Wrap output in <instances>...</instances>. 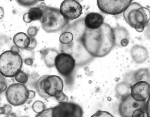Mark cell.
Segmentation results:
<instances>
[{
    "label": "cell",
    "instance_id": "cell-42",
    "mask_svg": "<svg viewBox=\"0 0 150 117\" xmlns=\"http://www.w3.org/2000/svg\"></svg>",
    "mask_w": 150,
    "mask_h": 117
},
{
    "label": "cell",
    "instance_id": "cell-1",
    "mask_svg": "<svg viewBox=\"0 0 150 117\" xmlns=\"http://www.w3.org/2000/svg\"><path fill=\"white\" fill-rule=\"evenodd\" d=\"M81 41L93 57H103L108 55L115 46L113 29L107 23L103 24L96 29L86 28Z\"/></svg>",
    "mask_w": 150,
    "mask_h": 117
},
{
    "label": "cell",
    "instance_id": "cell-41",
    "mask_svg": "<svg viewBox=\"0 0 150 117\" xmlns=\"http://www.w3.org/2000/svg\"><path fill=\"white\" fill-rule=\"evenodd\" d=\"M5 117H17L16 115L14 113H10L8 115H6Z\"/></svg>",
    "mask_w": 150,
    "mask_h": 117
},
{
    "label": "cell",
    "instance_id": "cell-30",
    "mask_svg": "<svg viewBox=\"0 0 150 117\" xmlns=\"http://www.w3.org/2000/svg\"><path fill=\"white\" fill-rule=\"evenodd\" d=\"M36 117H52V108L46 109L40 114H38Z\"/></svg>",
    "mask_w": 150,
    "mask_h": 117
},
{
    "label": "cell",
    "instance_id": "cell-3",
    "mask_svg": "<svg viewBox=\"0 0 150 117\" xmlns=\"http://www.w3.org/2000/svg\"><path fill=\"white\" fill-rule=\"evenodd\" d=\"M23 62L19 53L6 51L0 55V73L5 77H14L21 70Z\"/></svg>",
    "mask_w": 150,
    "mask_h": 117
},
{
    "label": "cell",
    "instance_id": "cell-27",
    "mask_svg": "<svg viewBox=\"0 0 150 117\" xmlns=\"http://www.w3.org/2000/svg\"><path fill=\"white\" fill-rule=\"evenodd\" d=\"M7 81L5 79V76L0 73V92H4L7 90Z\"/></svg>",
    "mask_w": 150,
    "mask_h": 117
},
{
    "label": "cell",
    "instance_id": "cell-29",
    "mask_svg": "<svg viewBox=\"0 0 150 117\" xmlns=\"http://www.w3.org/2000/svg\"><path fill=\"white\" fill-rule=\"evenodd\" d=\"M91 117H114L109 112L102 111H98Z\"/></svg>",
    "mask_w": 150,
    "mask_h": 117
},
{
    "label": "cell",
    "instance_id": "cell-25",
    "mask_svg": "<svg viewBox=\"0 0 150 117\" xmlns=\"http://www.w3.org/2000/svg\"><path fill=\"white\" fill-rule=\"evenodd\" d=\"M15 79L19 83L25 84L28 81V76L25 72L21 70L15 76Z\"/></svg>",
    "mask_w": 150,
    "mask_h": 117
},
{
    "label": "cell",
    "instance_id": "cell-28",
    "mask_svg": "<svg viewBox=\"0 0 150 117\" xmlns=\"http://www.w3.org/2000/svg\"><path fill=\"white\" fill-rule=\"evenodd\" d=\"M39 31V29L36 26H31L27 30V34L30 37L36 36Z\"/></svg>",
    "mask_w": 150,
    "mask_h": 117
},
{
    "label": "cell",
    "instance_id": "cell-16",
    "mask_svg": "<svg viewBox=\"0 0 150 117\" xmlns=\"http://www.w3.org/2000/svg\"><path fill=\"white\" fill-rule=\"evenodd\" d=\"M104 18L100 13L91 12L84 18L86 27L90 29H96L99 28L104 23Z\"/></svg>",
    "mask_w": 150,
    "mask_h": 117
},
{
    "label": "cell",
    "instance_id": "cell-15",
    "mask_svg": "<svg viewBox=\"0 0 150 117\" xmlns=\"http://www.w3.org/2000/svg\"><path fill=\"white\" fill-rule=\"evenodd\" d=\"M113 29L115 46L120 48L125 47L129 42V34L127 30L120 25H117Z\"/></svg>",
    "mask_w": 150,
    "mask_h": 117
},
{
    "label": "cell",
    "instance_id": "cell-5",
    "mask_svg": "<svg viewBox=\"0 0 150 117\" xmlns=\"http://www.w3.org/2000/svg\"><path fill=\"white\" fill-rule=\"evenodd\" d=\"M123 17L127 23L133 28L137 24L146 25L150 20V11L140 4L132 2L123 12Z\"/></svg>",
    "mask_w": 150,
    "mask_h": 117
},
{
    "label": "cell",
    "instance_id": "cell-32",
    "mask_svg": "<svg viewBox=\"0 0 150 117\" xmlns=\"http://www.w3.org/2000/svg\"><path fill=\"white\" fill-rule=\"evenodd\" d=\"M54 97H55L58 101L61 102H63V101H65L66 99H67V96L63 93V91L57 94V95Z\"/></svg>",
    "mask_w": 150,
    "mask_h": 117
},
{
    "label": "cell",
    "instance_id": "cell-20",
    "mask_svg": "<svg viewBox=\"0 0 150 117\" xmlns=\"http://www.w3.org/2000/svg\"><path fill=\"white\" fill-rule=\"evenodd\" d=\"M136 82L144 81L149 83L150 82V73L147 69H141L137 70L134 76Z\"/></svg>",
    "mask_w": 150,
    "mask_h": 117
},
{
    "label": "cell",
    "instance_id": "cell-36",
    "mask_svg": "<svg viewBox=\"0 0 150 117\" xmlns=\"http://www.w3.org/2000/svg\"><path fill=\"white\" fill-rule=\"evenodd\" d=\"M36 95V93L35 91L32 90H28L27 93V96L28 99H33L34 98Z\"/></svg>",
    "mask_w": 150,
    "mask_h": 117
},
{
    "label": "cell",
    "instance_id": "cell-10",
    "mask_svg": "<svg viewBox=\"0 0 150 117\" xmlns=\"http://www.w3.org/2000/svg\"><path fill=\"white\" fill-rule=\"evenodd\" d=\"M76 66V62L73 57L67 53H61L55 59V67L63 76H68L71 74Z\"/></svg>",
    "mask_w": 150,
    "mask_h": 117
},
{
    "label": "cell",
    "instance_id": "cell-35",
    "mask_svg": "<svg viewBox=\"0 0 150 117\" xmlns=\"http://www.w3.org/2000/svg\"><path fill=\"white\" fill-rule=\"evenodd\" d=\"M3 107L4 108V110H5L4 115H7L11 113V110H12V108H11V106L8 104H5Z\"/></svg>",
    "mask_w": 150,
    "mask_h": 117
},
{
    "label": "cell",
    "instance_id": "cell-8",
    "mask_svg": "<svg viewBox=\"0 0 150 117\" xmlns=\"http://www.w3.org/2000/svg\"><path fill=\"white\" fill-rule=\"evenodd\" d=\"M81 107L74 103L62 102L52 108V117H82Z\"/></svg>",
    "mask_w": 150,
    "mask_h": 117
},
{
    "label": "cell",
    "instance_id": "cell-19",
    "mask_svg": "<svg viewBox=\"0 0 150 117\" xmlns=\"http://www.w3.org/2000/svg\"><path fill=\"white\" fill-rule=\"evenodd\" d=\"M13 42L19 49H27L30 43V37L23 32H19L14 36Z\"/></svg>",
    "mask_w": 150,
    "mask_h": 117
},
{
    "label": "cell",
    "instance_id": "cell-38",
    "mask_svg": "<svg viewBox=\"0 0 150 117\" xmlns=\"http://www.w3.org/2000/svg\"><path fill=\"white\" fill-rule=\"evenodd\" d=\"M11 51L13 52L16 53H19V52H20V50H19V48L18 47H17L16 46H12L11 49Z\"/></svg>",
    "mask_w": 150,
    "mask_h": 117
},
{
    "label": "cell",
    "instance_id": "cell-24",
    "mask_svg": "<svg viewBox=\"0 0 150 117\" xmlns=\"http://www.w3.org/2000/svg\"><path fill=\"white\" fill-rule=\"evenodd\" d=\"M32 109L35 113L39 114L44 111L46 109L45 105L43 102L37 101L33 103Z\"/></svg>",
    "mask_w": 150,
    "mask_h": 117
},
{
    "label": "cell",
    "instance_id": "cell-43",
    "mask_svg": "<svg viewBox=\"0 0 150 117\" xmlns=\"http://www.w3.org/2000/svg\"><path fill=\"white\" fill-rule=\"evenodd\" d=\"M0 93H1V92H0Z\"/></svg>",
    "mask_w": 150,
    "mask_h": 117
},
{
    "label": "cell",
    "instance_id": "cell-40",
    "mask_svg": "<svg viewBox=\"0 0 150 117\" xmlns=\"http://www.w3.org/2000/svg\"><path fill=\"white\" fill-rule=\"evenodd\" d=\"M5 110L3 107H0V114L1 115H4Z\"/></svg>",
    "mask_w": 150,
    "mask_h": 117
},
{
    "label": "cell",
    "instance_id": "cell-6",
    "mask_svg": "<svg viewBox=\"0 0 150 117\" xmlns=\"http://www.w3.org/2000/svg\"><path fill=\"white\" fill-rule=\"evenodd\" d=\"M27 88L24 84L13 83L7 88L6 97L8 102L13 106H17L24 104L28 100Z\"/></svg>",
    "mask_w": 150,
    "mask_h": 117
},
{
    "label": "cell",
    "instance_id": "cell-4",
    "mask_svg": "<svg viewBox=\"0 0 150 117\" xmlns=\"http://www.w3.org/2000/svg\"><path fill=\"white\" fill-rule=\"evenodd\" d=\"M60 49L61 53L72 56L77 67L85 66L94 59L86 50L81 40H74L69 44H61Z\"/></svg>",
    "mask_w": 150,
    "mask_h": 117
},
{
    "label": "cell",
    "instance_id": "cell-37",
    "mask_svg": "<svg viewBox=\"0 0 150 117\" xmlns=\"http://www.w3.org/2000/svg\"><path fill=\"white\" fill-rule=\"evenodd\" d=\"M25 64L27 66H32L33 63V60L32 58H28L24 60Z\"/></svg>",
    "mask_w": 150,
    "mask_h": 117
},
{
    "label": "cell",
    "instance_id": "cell-2",
    "mask_svg": "<svg viewBox=\"0 0 150 117\" xmlns=\"http://www.w3.org/2000/svg\"><path fill=\"white\" fill-rule=\"evenodd\" d=\"M43 16L40 20L42 28L47 33H54L65 28L69 20L63 16L60 9L46 6L42 8Z\"/></svg>",
    "mask_w": 150,
    "mask_h": 117
},
{
    "label": "cell",
    "instance_id": "cell-7",
    "mask_svg": "<svg viewBox=\"0 0 150 117\" xmlns=\"http://www.w3.org/2000/svg\"><path fill=\"white\" fill-rule=\"evenodd\" d=\"M147 101L138 102L130 94L123 97L119 107V112L122 117H132L133 113L140 109H146Z\"/></svg>",
    "mask_w": 150,
    "mask_h": 117
},
{
    "label": "cell",
    "instance_id": "cell-21",
    "mask_svg": "<svg viewBox=\"0 0 150 117\" xmlns=\"http://www.w3.org/2000/svg\"><path fill=\"white\" fill-rule=\"evenodd\" d=\"M27 15L31 22L41 20L43 16V10L40 7H33L31 8Z\"/></svg>",
    "mask_w": 150,
    "mask_h": 117
},
{
    "label": "cell",
    "instance_id": "cell-34",
    "mask_svg": "<svg viewBox=\"0 0 150 117\" xmlns=\"http://www.w3.org/2000/svg\"><path fill=\"white\" fill-rule=\"evenodd\" d=\"M146 114H147V117H150V95L147 101Z\"/></svg>",
    "mask_w": 150,
    "mask_h": 117
},
{
    "label": "cell",
    "instance_id": "cell-17",
    "mask_svg": "<svg viewBox=\"0 0 150 117\" xmlns=\"http://www.w3.org/2000/svg\"><path fill=\"white\" fill-rule=\"evenodd\" d=\"M131 55L136 62L142 63L144 62L149 57V52L144 46L136 45L131 49Z\"/></svg>",
    "mask_w": 150,
    "mask_h": 117
},
{
    "label": "cell",
    "instance_id": "cell-13",
    "mask_svg": "<svg viewBox=\"0 0 150 117\" xmlns=\"http://www.w3.org/2000/svg\"><path fill=\"white\" fill-rule=\"evenodd\" d=\"M130 95L138 102L147 101L150 95V84L146 82L136 83L131 87Z\"/></svg>",
    "mask_w": 150,
    "mask_h": 117
},
{
    "label": "cell",
    "instance_id": "cell-31",
    "mask_svg": "<svg viewBox=\"0 0 150 117\" xmlns=\"http://www.w3.org/2000/svg\"><path fill=\"white\" fill-rule=\"evenodd\" d=\"M37 46V41L34 38L30 37V43L27 49L30 50H33Z\"/></svg>",
    "mask_w": 150,
    "mask_h": 117
},
{
    "label": "cell",
    "instance_id": "cell-26",
    "mask_svg": "<svg viewBox=\"0 0 150 117\" xmlns=\"http://www.w3.org/2000/svg\"><path fill=\"white\" fill-rule=\"evenodd\" d=\"M40 1H34V0H25V1H17V2L21 6L24 7H29L33 6L34 4L38 3Z\"/></svg>",
    "mask_w": 150,
    "mask_h": 117
},
{
    "label": "cell",
    "instance_id": "cell-23",
    "mask_svg": "<svg viewBox=\"0 0 150 117\" xmlns=\"http://www.w3.org/2000/svg\"><path fill=\"white\" fill-rule=\"evenodd\" d=\"M74 40L72 33L68 32H63L59 37V41L62 44L67 45L72 43Z\"/></svg>",
    "mask_w": 150,
    "mask_h": 117
},
{
    "label": "cell",
    "instance_id": "cell-11",
    "mask_svg": "<svg viewBox=\"0 0 150 117\" xmlns=\"http://www.w3.org/2000/svg\"><path fill=\"white\" fill-rule=\"evenodd\" d=\"M60 11L62 15L68 20H74L82 15L83 8L77 1L65 0L62 3Z\"/></svg>",
    "mask_w": 150,
    "mask_h": 117
},
{
    "label": "cell",
    "instance_id": "cell-14",
    "mask_svg": "<svg viewBox=\"0 0 150 117\" xmlns=\"http://www.w3.org/2000/svg\"><path fill=\"white\" fill-rule=\"evenodd\" d=\"M86 28L83 18L78 19L68 25L64 29L63 32H68L72 33L74 36V40H81Z\"/></svg>",
    "mask_w": 150,
    "mask_h": 117
},
{
    "label": "cell",
    "instance_id": "cell-39",
    "mask_svg": "<svg viewBox=\"0 0 150 117\" xmlns=\"http://www.w3.org/2000/svg\"><path fill=\"white\" fill-rule=\"evenodd\" d=\"M4 14V9L2 7H0V19L3 18Z\"/></svg>",
    "mask_w": 150,
    "mask_h": 117
},
{
    "label": "cell",
    "instance_id": "cell-18",
    "mask_svg": "<svg viewBox=\"0 0 150 117\" xmlns=\"http://www.w3.org/2000/svg\"><path fill=\"white\" fill-rule=\"evenodd\" d=\"M59 54L58 51L53 48H47L43 51V61L47 67L51 68L55 66V59Z\"/></svg>",
    "mask_w": 150,
    "mask_h": 117
},
{
    "label": "cell",
    "instance_id": "cell-9",
    "mask_svg": "<svg viewBox=\"0 0 150 117\" xmlns=\"http://www.w3.org/2000/svg\"><path fill=\"white\" fill-rule=\"evenodd\" d=\"M132 1H111L98 0L97 4L100 11L105 14L118 15L127 9Z\"/></svg>",
    "mask_w": 150,
    "mask_h": 117
},
{
    "label": "cell",
    "instance_id": "cell-33",
    "mask_svg": "<svg viewBox=\"0 0 150 117\" xmlns=\"http://www.w3.org/2000/svg\"><path fill=\"white\" fill-rule=\"evenodd\" d=\"M145 25L143 23H138L135 26L134 29H135L137 31L139 32H142L143 31L145 28Z\"/></svg>",
    "mask_w": 150,
    "mask_h": 117
},
{
    "label": "cell",
    "instance_id": "cell-12",
    "mask_svg": "<svg viewBox=\"0 0 150 117\" xmlns=\"http://www.w3.org/2000/svg\"><path fill=\"white\" fill-rule=\"evenodd\" d=\"M45 90L51 97H54L59 93L62 92L64 84L62 79L55 75H47L45 80Z\"/></svg>",
    "mask_w": 150,
    "mask_h": 117
},
{
    "label": "cell",
    "instance_id": "cell-22",
    "mask_svg": "<svg viewBox=\"0 0 150 117\" xmlns=\"http://www.w3.org/2000/svg\"><path fill=\"white\" fill-rule=\"evenodd\" d=\"M47 75L43 76L39 78L36 84V89H37V92L40 96L43 98H49L50 97L46 93L45 90V80L47 77Z\"/></svg>",
    "mask_w": 150,
    "mask_h": 117
}]
</instances>
